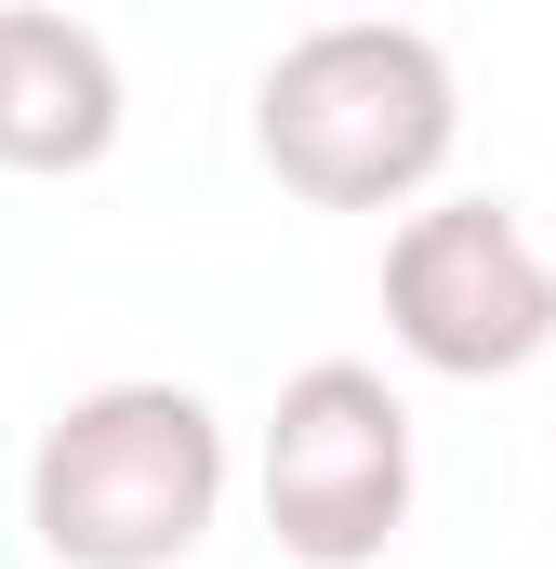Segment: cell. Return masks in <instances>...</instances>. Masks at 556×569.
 Returning <instances> with one entry per match:
<instances>
[{"mask_svg": "<svg viewBox=\"0 0 556 569\" xmlns=\"http://www.w3.org/2000/svg\"><path fill=\"white\" fill-rule=\"evenodd\" d=\"M226 503V425L186 385H107L27 463V530L67 569H172Z\"/></svg>", "mask_w": 556, "mask_h": 569, "instance_id": "cell-1", "label": "cell"}, {"mask_svg": "<svg viewBox=\"0 0 556 569\" xmlns=\"http://www.w3.org/2000/svg\"><path fill=\"white\" fill-rule=\"evenodd\" d=\"M450 120H464L450 107V53L424 27H318V40H291L266 67V107H252L278 186H305L331 212L411 199L450 159Z\"/></svg>", "mask_w": 556, "mask_h": 569, "instance_id": "cell-2", "label": "cell"}, {"mask_svg": "<svg viewBox=\"0 0 556 569\" xmlns=\"http://www.w3.org/2000/svg\"><path fill=\"white\" fill-rule=\"evenodd\" d=\"M411 517V411L385 398V371L318 358L278 385L266 425V530L305 569H371Z\"/></svg>", "mask_w": 556, "mask_h": 569, "instance_id": "cell-3", "label": "cell"}, {"mask_svg": "<svg viewBox=\"0 0 556 569\" xmlns=\"http://www.w3.org/2000/svg\"><path fill=\"white\" fill-rule=\"evenodd\" d=\"M385 318L424 371L450 385H490V371H530L556 345V266L530 252V226L504 199H450L411 212L398 252H385Z\"/></svg>", "mask_w": 556, "mask_h": 569, "instance_id": "cell-4", "label": "cell"}, {"mask_svg": "<svg viewBox=\"0 0 556 569\" xmlns=\"http://www.w3.org/2000/svg\"><path fill=\"white\" fill-rule=\"evenodd\" d=\"M120 146V67L80 13L0 0V159L13 172H93Z\"/></svg>", "mask_w": 556, "mask_h": 569, "instance_id": "cell-5", "label": "cell"}]
</instances>
